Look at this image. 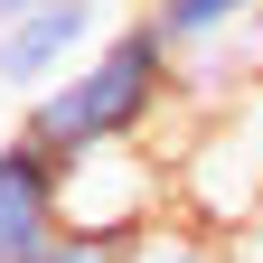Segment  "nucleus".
<instances>
[{
    "mask_svg": "<svg viewBox=\"0 0 263 263\" xmlns=\"http://www.w3.org/2000/svg\"><path fill=\"white\" fill-rule=\"evenodd\" d=\"M47 263H122V245H104V235H66Z\"/></svg>",
    "mask_w": 263,
    "mask_h": 263,
    "instance_id": "nucleus-7",
    "label": "nucleus"
},
{
    "mask_svg": "<svg viewBox=\"0 0 263 263\" xmlns=\"http://www.w3.org/2000/svg\"><path fill=\"white\" fill-rule=\"evenodd\" d=\"M66 245V160L38 132H0V263H47Z\"/></svg>",
    "mask_w": 263,
    "mask_h": 263,
    "instance_id": "nucleus-4",
    "label": "nucleus"
},
{
    "mask_svg": "<svg viewBox=\"0 0 263 263\" xmlns=\"http://www.w3.org/2000/svg\"><path fill=\"white\" fill-rule=\"evenodd\" d=\"M170 104H179V47H170V28L151 10H132L66 85H47L38 104H19V132H38L57 160H76V151L151 141Z\"/></svg>",
    "mask_w": 263,
    "mask_h": 263,
    "instance_id": "nucleus-1",
    "label": "nucleus"
},
{
    "mask_svg": "<svg viewBox=\"0 0 263 263\" xmlns=\"http://www.w3.org/2000/svg\"><path fill=\"white\" fill-rule=\"evenodd\" d=\"M28 10H47V0H0V19H28Z\"/></svg>",
    "mask_w": 263,
    "mask_h": 263,
    "instance_id": "nucleus-8",
    "label": "nucleus"
},
{
    "mask_svg": "<svg viewBox=\"0 0 263 263\" xmlns=\"http://www.w3.org/2000/svg\"><path fill=\"white\" fill-rule=\"evenodd\" d=\"M151 19L170 28V47H216L263 19V0H151Z\"/></svg>",
    "mask_w": 263,
    "mask_h": 263,
    "instance_id": "nucleus-5",
    "label": "nucleus"
},
{
    "mask_svg": "<svg viewBox=\"0 0 263 263\" xmlns=\"http://www.w3.org/2000/svg\"><path fill=\"white\" fill-rule=\"evenodd\" d=\"M122 263H235L207 226H188V216H170V226H151L141 245H122Z\"/></svg>",
    "mask_w": 263,
    "mask_h": 263,
    "instance_id": "nucleus-6",
    "label": "nucleus"
},
{
    "mask_svg": "<svg viewBox=\"0 0 263 263\" xmlns=\"http://www.w3.org/2000/svg\"><path fill=\"white\" fill-rule=\"evenodd\" d=\"M113 28H122L113 0H47V10H28V19H0V94L38 104V94L66 85Z\"/></svg>",
    "mask_w": 263,
    "mask_h": 263,
    "instance_id": "nucleus-3",
    "label": "nucleus"
},
{
    "mask_svg": "<svg viewBox=\"0 0 263 263\" xmlns=\"http://www.w3.org/2000/svg\"><path fill=\"white\" fill-rule=\"evenodd\" d=\"M170 216H179V179H170V160L151 141H113V151H76L66 160V235L141 245Z\"/></svg>",
    "mask_w": 263,
    "mask_h": 263,
    "instance_id": "nucleus-2",
    "label": "nucleus"
},
{
    "mask_svg": "<svg viewBox=\"0 0 263 263\" xmlns=\"http://www.w3.org/2000/svg\"><path fill=\"white\" fill-rule=\"evenodd\" d=\"M235 263H263V254H235Z\"/></svg>",
    "mask_w": 263,
    "mask_h": 263,
    "instance_id": "nucleus-9",
    "label": "nucleus"
}]
</instances>
